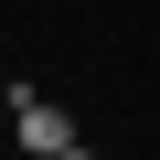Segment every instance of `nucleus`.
Instances as JSON below:
<instances>
[{"instance_id": "1", "label": "nucleus", "mask_w": 160, "mask_h": 160, "mask_svg": "<svg viewBox=\"0 0 160 160\" xmlns=\"http://www.w3.org/2000/svg\"><path fill=\"white\" fill-rule=\"evenodd\" d=\"M0 96H11V139H22L32 160H75V149H86V128H75L64 107H43V96L22 86V75H11V86H0Z\"/></svg>"}]
</instances>
